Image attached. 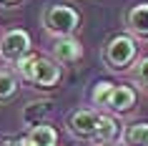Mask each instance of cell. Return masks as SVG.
<instances>
[{
	"mask_svg": "<svg viewBox=\"0 0 148 146\" xmlns=\"http://www.w3.org/2000/svg\"><path fill=\"white\" fill-rule=\"evenodd\" d=\"M15 68L23 81L38 86V88H55L63 76L60 66L53 58H43V55H25Z\"/></svg>",
	"mask_w": 148,
	"mask_h": 146,
	"instance_id": "obj_1",
	"label": "cell"
},
{
	"mask_svg": "<svg viewBox=\"0 0 148 146\" xmlns=\"http://www.w3.org/2000/svg\"><path fill=\"white\" fill-rule=\"evenodd\" d=\"M138 58V40H133L128 33L110 35L103 46V63L113 73H123L128 66H133Z\"/></svg>",
	"mask_w": 148,
	"mask_h": 146,
	"instance_id": "obj_2",
	"label": "cell"
},
{
	"mask_svg": "<svg viewBox=\"0 0 148 146\" xmlns=\"http://www.w3.org/2000/svg\"><path fill=\"white\" fill-rule=\"evenodd\" d=\"M40 20L53 38H68L80 28V13L70 5H48Z\"/></svg>",
	"mask_w": 148,
	"mask_h": 146,
	"instance_id": "obj_3",
	"label": "cell"
},
{
	"mask_svg": "<svg viewBox=\"0 0 148 146\" xmlns=\"http://www.w3.org/2000/svg\"><path fill=\"white\" fill-rule=\"evenodd\" d=\"M25 55H30V35H28V30H23V28H10L0 38V61L18 66Z\"/></svg>",
	"mask_w": 148,
	"mask_h": 146,
	"instance_id": "obj_4",
	"label": "cell"
},
{
	"mask_svg": "<svg viewBox=\"0 0 148 146\" xmlns=\"http://www.w3.org/2000/svg\"><path fill=\"white\" fill-rule=\"evenodd\" d=\"M95 123H98V111L95 108H75L68 113V126L70 136L78 138V141H90L95 134Z\"/></svg>",
	"mask_w": 148,
	"mask_h": 146,
	"instance_id": "obj_5",
	"label": "cell"
},
{
	"mask_svg": "<svg viewBox=\"0 0 148 146\" xmlns=\"http://www.w3.org/2000/svg\"><path fill=\"white\" fill-rule=\"evenodd\" d=\"M136 106V88H131V86H116L113 83V88H110L108 98H106V111H108L110 116L113 113H128L131 108Z\"/></svg>",
	"mask_w": 148,
	"mask_h": 146,
	"instance_id": "obj_6",
	"label": "cell"
},
{
	"mask_svg": "<svg viewBox=\"0 0 148 146\" xmlns=\"http://www.w3.org/2000/svg\"><path fill=\"white\" fill-rule=\"evenodd\" d=\"M50 55L55 63H78L83 58V43L78 38H55L50 46Z\"/></svg>",
	"mask_w": 148,
	"mask_h": 146,
	"instance_id": "obj_7",
	"label": "cell"
},
{
	"mask_svg": "<svg viewBox=\"0 0 148 146\" xmlns=\"http://www.w3.org/2000/svg\"><path fill=\"white\" fill-rule=\"evenodd\" d=\"M125 28L133 40H148V3H138L128 8Z\"/></svg>",
	"mask_w": 148,
	"mask_h": 146,
	"instance_id": "obj_8",
	"label": "cell"
},
{
	"mask_svg": "<svg viewBox=\"0 0 148 146\" xmlns=\"http://www.w3.org/2000/svg\"><path fill=\"white\" fill-rule=\"evenodd\" d=\"M48 113H50V101L48 98H38V101H30V103L23 106L20 118H23V123L28 126V129H33V126H38V123H45Z\"/></svg>",
	"mask_w": 148,
	"mask_h": 146,
	"instance_id": "obj_9",
	"label": "cell"
},
{
	"mask_svg": "<svg viewBox=\"0 0 148 146\" xmlns=\"http://www.w3.org/2000/svg\"><path fill=\"white\" fill-rule=\"evenodd\" d=\"M118 121L110 113H98V123H95V134H93V144H108V141H116L118 136Z\"/></svg>",
	"mask_w": 148,
	"mask_h": 146,
	"instance_id": "obj_10",
	"label": "cell"
},
{
	"mask_svg": "<svg viewBox=\"0 0 148 146\" xmlns=\"http://www.w3.org/2000/svg\"><path fill=\"white\" fill-rule=\"evenodd\" d=\"M25 144L28 146H58V131L48 123H38L28 131Z\"/></svg>",
	"mask_w": 148,
	"mask_h": 146,
	"instance_id": "obj_11",
	"label": "cell"
},
{
	"mask_svg": "<svg viewBox=\"0 0 148 146\" xmlns=\"http://www.w3.org/2000/svg\"><path fill=\"white\" fill-rule=\"evenodd\" d=\"M148 144V121H133L125 126L121 146H146Z\"/></svg>",
	"mask_w": 148,
	"mask_h": 146,
	"instance_id": "obj_12",
	"label": "cell"
},
{
	"mask_svg": "<svg viewBox=\"0 0 148 146\" xmlns=\"http://www.w3.org/2000/svg\"><path fill=\"white\" fill-rule=\"evenodd\" d=\"M18 91H20L18 76L8 68H0V103H10L18 96Z\"/></svg>",
	"mask_w": 148,
	"mask_h": 146,
	"instance_id": "obj_13",
	"label": "cell"
},
{
	"mask_svg": "<svg viewBox=\"0 0 148 146\" xmlns=\"http://www.w3.org/2000/svg\"><path fill=\"white\" fill-rule=\"evenodd\" d=\"M133 66H136V68H133V83L138 86L140 91L148 93V55L138 58Z\"/></svg>",
	"mask_w": 148,
	"mask_h": 146,
	"instance_id": "obj_14",
	"label": "cell"
},
{
	"mask_svg": "<svg viewBox=\"0 0 148 146\" xmlns=\"http://www.w3.org/2000/svg\"><path fill=\"white\" fill-rule=\"evenodd\" d=\"M110 88H113L110 81H95V83H93V91H90V101H93V106H98V108L106 106V98H108Z\"/></svg>",
	"mask_w": 148,
	"mask_h": 146,
	"instance_id": "obj_15",
	"label": "cell"
},
{
	"mask_svg": "<svg viewBox=\"0 0 148 146\" xmlns=\"http://www.w3.org/2000/svg\"><path fill=\"white\" fill-rule=\"evenodd\" d=\"M3 5H15V3H20V0H0Z\"/></svg>",
	"mask_w": 148,
	"mask_h": 146,
	"instance_id": "obj_16",
	"label": "cell"
},
{
	"mask_svg": "<svg viewBox=\"0 0 148 146\" xmlns=\"http://www.w3.org/2000/svg\"><path fill=\"white\" fill-rule=\"evenodd\" d=\"M95 146H121L118 141H108V144H95Z\"/></svg>",
	"mask_w": 148,
	"mask_h": 146,
	"instance_id": "obj_17",
	"label": "cell"
},
{
	"mask_svg": "<svg viewBox=\"0 0 148 146\" xmlns=\"http://www.w3.org/2000/svg\"><path fill=\"white\" fill-rule=\"evenodd\" d=\"M0 146H15V144H13V141H3Z\"/></svg>",
	"mask_w": 148,
	"mask_h": 146,
	"instance_id": "obj_18",
	"label": "cell"
},
{
	"mask_svg": "<svg viewBox=\"0 0 148 146\" xmlns=\"http://www.w3.org/2000/svg\"><path fill=\"white\" fill-rule=\"evenodd\" d=\"M146 146H148V144H146Z\"/></svg>",
	"mask_w": 148,
	"mask_h": 146,
	"instance_id": "obj_19",
	"label": "cell"
}]
</instances>
